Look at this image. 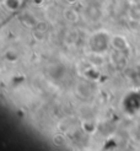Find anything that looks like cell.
Masks as SVG:
<instances>
[{"label": "cell", "instance_id": "1", "mask_svg": "<svg viewBox=\"0 0 140 151\" xmlns=\"http://www.w3.org/2000/svg\"><path fill=\"white\" fill-rule=\"evenodd\" d=\"M4 5L9 10H16L20 6V0H4Z\"/></svg>", "mask_w": 140, "mask_h": 151}, {"label": "cell", "instance_id": "2", "mask_svg": "<svg viewBox=\"0 0 140 151\" xmlns=\"http://www.w3.org/2000/svg\"><path fill=\"white\" fill-rule=\"evenodd\" d=\"M68 1H70V3H74V1H76V0H68Z\"/></svg>", "mask_w": 140, "mask_h": 151}]
</instances>
